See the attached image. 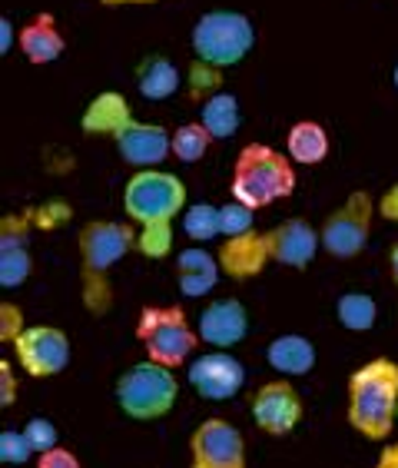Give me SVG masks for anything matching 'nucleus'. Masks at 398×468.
Returning a JSON list of instances; mask_svg holds the SVG:
<instances>
[{
	"instance_id": "nucleus-1",
	"label": "nucleus",
	"mask_w": 398,
	"mask_h": 468,
	"mask_svg": "<svg viewBox=\"0 0 398 468\" xmlns=\"http://www.w3.org/2000/svg\"><path fill=\"white\" fill-rule=\"evenodd\" d=\"M186 207V186L166 170H140L123 189V209L140 226V250L150 260H163L173 246V219Z\"/></svg>"
},
{
	"instance_id": "nucleus-2",
	"label": "nucleus",
	"mask_w": 398,
	"mask_h": 468,
	"mask_svg": "<svg viewBox=\"0 0 398 468\" xmlns=\"http://www.w3.org/2000/svg\"><path fill=\"white\" fill-rule=\"evenodd\" d=\"M83 133H103L113 140L117 154L130 166L153 170L173 154V133L160 123H143L130 113L123 93H100L80 120Z\"/></svg>"
},
{
	"instance_id": "nucleus-3",
	"label": "nucleus",
	"mask_w": 398,
	"mask_h": 468,
	"mask_svg": "<svg viewBox=\"0 0 398 468\" xmlns=\"http://www.w3.org/2000/svg\"><path fill=\"white\" fill-rule=\"evenodd\" d=\"M80 246V296L90 315H107L113 306V286H110V270L123 256L140 250V236L133 223H117V219H90L77 236Z\"/></svg>"
},
{
	"instance_id": "nucleus-4",
	"label": "nucleus",
	"mask_w": 398,
	"mask_h": 468,
	"mask_svg": "<svg viewBox=\"0 0 398 468\" xmlns=\"http://www.w3.org/2000/svg\"><path fill=\"white\" fill-rule=\"evenodd\" d=\"M345 422L369 441H382L398 425V362L369 359L349 376L345 386Z\"/></svg>"
},
{
	"instance_id": "nucleus-5",
	"label": "nucleus",
	"mask_w": 398,
	"mask_h": 468,
	"mask_svg": "<svg viewBox=\"0 0 398 468\" xmlns=\"http://www.w3.org/2000/svg\"><path fill=\"white\" fill-rule=\"evenodd\" d=\"M229 193L236 203L249 209L272 207L276 199H286L296 193V166L286 154L272 150L266 144H249L239 150L233 166Z\"/></svg>"
},
{
	"instance_id": "nucleus-6",
	"label": "nucleus",
	"mask_w": 398,
	"mask_h": 468,
	"mask_svg": "<svg viewBox=\"0 0 398 468\" xmlns=\"http://www.w3.org/2000/svg\"><path fill=\"white\" fill-rule=\"evenodd\" d=\"M256 47L253 20L239 10H209L193 27V54L209 70L236 67Z\"/></svg>"
},
{
	"instance_id": "nucleus-7",
	"label": "nucleus",
	"mask_w": 398,
	"mask_h": 468,
	"mask_svg": "<svg viewBox=\"0 0 398 468\" xmlns=\"http://www.w3.org/2000/svg\"><path fill=\"white\" fill-rule=\"evenodd\" d=\"M180 396V382L173 369L156 366V362H136L117 378V406L123 415L136 422H156L170 415Z\"/></svg>"
},
{
	"instance_id": "nucleus-8",
	"label": "nucleus",
	"mask_w": 398,
	"mask_h": 468,
	"mask_svg": "<svg viewBox=\"0 0 398 468\" xmlns=\"http://www.w3.org/2000/svg\"><path fill=\"white\" fill-rule=\"evenodd\" d=\"M136 339L143 343L150 362L166 369L186 366L199 346V333L180 306H146L136 323Z\"/></svg>"
},
{
	"instance_id": "nucleus-9",
	"label": "nucleus",
	"mask_w": 398,
	"mask_h": 468,
	"mask_svg": "<svg viewBox=\"0 0 398 468\" xmlns=\"http://www.w3.org/2000/svg\"><path fill=\"white\" fill-rule=\"evenodd\" d=\"M375 199L369 189H355L345 197L342 207H335L326 217L319 236H322V250L335 260H355L359 252L369 246L372 236V217H375Z\"/></svg>"
},
{
	"instance_id": "nucleus-10",
	"label": "nucleus",
	"mask_w": 398,
	"mask_h": 468,
	"mask_svg": "<svg viewBox=\"0 0 398 468\" xmlns=\"http://www.w3.org/2000/svg\"><path fill=\"white\" fill-rule=\"evenodd\" d=\"M14 356L27 376H60L70 366V335L54 325H27L14 343Z\"/></svg>"
},
{
	"instance_id": "nucleus-11",
	"label": "nucleus",
	"mask_w": 398,
	"mask_h": 468,
	"mask_svg": "<svg viewBox=\"0 0 398 468\" xmlns=\"http://www.w3.org/2000/svg\"><path fill=\"white\" fill-rule=\"evenodd\" d=\"M190 468H249L243 432L226 419H206L190 435Z\"/></svg>"
},
{
	"instance_id": "nucleus-12",
	"label": "nucleus",
	"mask_w": 398,
	"mask_h": 468,
	"mask_svg": "<svg viewBox=\"0 0 398 468\" xmlns=\"http://www.w3.org/2000/svg\"><path fill=\"white\" fill-rule=\"evenodd\" d=\"M253 422L272 439H286L296 432V425L302 422V396L292 386L289 378H272L256 388L253 396Z\"/></svg>"
},
{
	"instance_id": "nucleus-13",
	"label": "nucleus",
	"mask_w": 398,
	"mask_h": 468,
	"mask_svg": "<svg viewBox=\"0 0 398 468\" xmlns=\"http://www.w3.org/2000/svg\"><path fill=\"white\" fill-rule=\"evenodd\" d=\"M40 219V209L30 213H10L0 219V286L17 289L34 272V252H30V233Z\"/></svg>"
},
{
	"instance_id": "nucleus-14",
	"label": "nucleus",
	"mask_w": 398,
	"mask_h": 468,
	"mask_svg": "<svg viewBox=\"0 0 398 468\" xmlns=\"http://www.w3.org/2000/svg\"><path fill=\"white\" fill-rule=\"evenodd\" d=\"M186 378L196 388V396L209 399V402H223L246 386V369L229 352H203V356H196V362H190Z\"/></svg>"
},
{
	"instance_id": "nucleus-15",
	"label": "nucleus",
	"mask_w": 398,
	"mask_h": 468,
	"mask_svg": "<svg viewBox=\"0 0 398 468\" xmlns=\"http://www.w3.org/2000/svg\"><path fill=\"white\" fill-rule=\"evenodd\" d=\"M196 333L199 343L213 346V349H233L249 333V313L239 299H216L199 313Z\"/></svg>"
},
{
	"instance_id": "nucleus-16",
	"label": "nucleus",
	"mask_w": 398,
	"mask_h": 468,
	"mask_svg": "<svg viewBox=\"0 0 398 468\" xmlns=\"http://www.w3.org/2000/svg\"><path fill=\"white\" fill-rule=\"evenodd\" d=\"M269 246H272V262L289 266V270H306L309 262L316 260V252L322 250V236L309 219L292 217L269 229Z\"/></svg>"
},
{
	"instance_id": "nucleus-17",
	"label": "nucleus",
	"mask_w": 398,
	"mask_h": 468,
	"mask_svg": "<svg viewBox=\"0 0 398 468\" xmlns=\"http://www.w3.org/2000/svg\"><path fill=\"white\" fill-rule=\"evenodd\" d=\"M272 262V246L269 233H246L226 239L219 250V270L226 272L229 280H253Z\"/></svg>"
},
{
	"instance_id": "nucleus-18",
	"label": "nucleus",
	"mask_w": 398,
	"mask_h": 468,
	"mask_svg": "<svg viewBox=\"0 0 398 468\" xmlns=\"http://www.w3.org/2000/svg\"><path fill=\"white\" fill-rule=\"evenodd\" d=\"M219 282V260L203 246H190L176 256V286L186 299H203Z\"/></svg>"
},
{
	"instance_id": "nucleus-19",
	"label": "nucleus",
	"mask_w": 398,
	"mask_h": 468,
	"mask_svg": "<svg viewBox=\"0 0 398 468\" xmlns=\"http://www.w3.org/2000/svg\"><path fill=\"white\" fill-rule=\"evenodd\" d=\"M20 54L27 57L30 63L44 67V63H54L57 57L67 50V40L57 27L54 14H37L34 20H27V27L17 34Z\"/></svg>"
},
{
	"instance_id": "nucleus-20",
	"label": "nucleus",
	"mask_w": 398,
	"mask_h": 468,
	"mask_svg": "<svg viewBox=\"0 0 398 468\" xmlns=\"http://www.w3.org/2000/svg\"><path fill=\"white\" fill-rule=\"evenodd\" d=\"M266 362L279 376H309L316 369V346L306 335L286 333L266 346Z\"/></svg>"
},
{
	"instance_id": "nucleus-21",
	"label": "nucleus",
	"mask_w": 398,
	"mask_h": 468,
	"mask_svg": "<svg viewBox=\"0 0 398 468\" xmlns=\"http://www.w3.org/2000/svg\"><path fill=\"white\" fill-rule=\"evenodd\" d=\"M286 156L298 166H319L329 156V133L316 120H298L286 133Z\"/></svg>"
},
{
	"instance_id": "nucleus-22",
	"label": "nucleus",
	"mask_w": 398,
	"mask_h": 468,
	"mask_svg": "<svg viewBox=\"0 0 398 468\" xmlns=\"http://www.w3.org/2000/svg\"><path fill=\"white\" fill-rule=\"evenodd\" d=\"M136 90L143 93L146 100H170L173 93L180 90V70L170 57L150 54L140 67H136Z\"/></svg>"
},
{
	"instance_id": "nucleus-23",
	"label": "nucleus",
	"mask_w": 398,
	"mask_h": 468,
	"mask_svg": "<svg viewBox=\"0 0 398 468\" xmlns=\"http://www.w3.org/2000/svg\"><path fill=\"white\" fill-rule=\"evenodd\" d=\"M199 123L206 126L213 140H229V136L239 130V123H243L239 100L226 90L209 93V97L203 100V110H199Z\"/></svg>"
},
{
	"instance_id": "nucleus-24",
	"label": "nucleus",
	"mask_w": 398,
	"mask_h": 468,
	"mask_svg": "<svg viewBox=\"0 0 398 468\" xmlns=\"http://www.w3.org/2000/svg\"><path fill=\"white\" fill-rule=\"evenodd\" d=\"M335 319L342 323L349 333H369L375 319H379V306L369 292H342L335 303Z\"/></svg>"
},
{
	"instance_id": "nucleus-25",
	"label": "nucleus",
	"mask_w": 398,
	"mask_h": 468,
	"mask_svg": "<svg viewBox=\"0 0 398 468\" xmlns=\"http://www.w3.org/2000/svg\"><path fill=\"white\" fill-rule=\"evenodd\" d=\"M213 136L203 123H183L173 130V156L180 163H196L209 154Z\"/></svg>"
},
{
	"instance_id": "nucleus-26",
	"label": "nucleus",
	"mask_w": 398,
	"mask_h": 468,
	"mask_svg": "<svg viewBox=\"0 0 398 468\" xmlns=\"http://www.w3.org/2000/svg\"><path fill=\"white\" fill-rule=\"evenodd\" d=\"M183 233L190 236L193 243H209V239H216L223 233V226H219V207L213 203H196L183 213Z\"/></svg>"
},
{
	"instance_id": "nucleus-27",
	"label": "nucleus",
	"mask_w": 398,
	"mask_h": 468,
	"mask_svg": "<svg viewBox=\"0 0 398 468\" xmlns=\"http://www.w3.org/2000/svg\"><path fill=\"white\" fill-rule=\"evenodd\" d=\"M219 226H223V236L226 239H236V236H246L256 229V209L243 207V203H226L219 207Z\"/></svg>"
},
{
	"instance_id": "nucleus-28",
	"label": "nucleus",
	"mask_w": 398,
	"mask_h": 468,
	"mask_svg": "<svg viewBox=\"0 0 398 468\" xmlns=\"http://www.w3.org/2000/svg\"><path fill=\"white\" fill-rule=\"evenodd\" d=\"M20 432L27 435V441H30V449L37 452V455H47V452H54V449H60L57 445V439H60V432H57V425L50 422V419H44V415H37V419H30Z\"/></svg>"
},
{
	"instance_id": "nucleus-29",
	"label": "nucleus",
	"mask_w": 398,
	"mask_h": 468,
	"mask_svg": "<svg viewBox=\"0 0 398 468\" xmlns=\"http://www.w3.org/2000/svg\"><path fill=\"white\" fill-rule=\"evenodd\" d=\"M30 455H34V449H30L27 435L17 432V429H4L0 432V462L4 465H24Z\"/></svg>"
},
{
	"instance_id": "nucleus-30",
	"label": "nucleus",
	"mask_w": 398,
	"mask_h": 468,
	"mask_svg": "<svg viewBox=\"0 0 398 468\" xmlns=\"http://www.w3.org/2000/svg\"><path fill=\"white\" fill-rule=\"evenodd\" d=\"M24 329H27V325H24L20 309L4 303V306H0V343H17V335L24 333Z\"/></svg>"
},
{
	"instance_id": "nucleus-31",
	"label": "nucleus",
	"mask_w": 398,
	"mask_h": 468,
	"mask_svg": "<svg viewBox=\"0 0 398 468\" xmlns=\"http://www.w3.org/2000/svg\"><path fill=\"white\" fill-rule=\"evenodd\" d=\"M14 402H17V376L10 369V362L4 359L0 362V406L10 409Z\"/></svg>"
},
{
	"instance_id": "nucleus-32",
	"label": "nucleus",
	"mask_w": 398,
	"mask_h": 468,
	"mask_svg": "<svg viewBox=\"0 0 398 468\" xmlns=\"http://www.w3.org/2000/svg\"><path fill=\"white\" fill-rule=\"evenodd\" d=\"M37 468H80V459L70 449H54L47 455H37Z\"/></svg>"
},
{
	"instance_id": "nucleus-33",
	"label": "nucleus",
	"mask_w": 398,
	"mask_h": 468,
	"mask_svg": "<svg viewBox=\"0 0 398 468\" xmlns=\"http://www.w3.org/2000/svg\"><path fill=\"white\" fill-rule=\"evenodd\" d=\"M379 213L398 226V183H395V186L385 189V193H382V199H379Z\"/></svg>"
},
{
	"instance_id": "nucleus-34",
	"label": "nucleus",
	"mask_w": 398,
	"mask_h": 468,
	"mask_svg": "<svg viewBox=\"0 0 398 468\" xmlns=\"http://www.w3.org/2000/svg\"><path fill=\"white\" fill-rule=\"evenodd\" d=\"M375 468H398V441H392V445H385V449H382Z\"/></svg>"
},
{
	"instance_id": "nucleus-35",
	"label": "nucleus",
	"mask_w": 398,
	"mask_h": 468,
	"mask_svg": "<svg viewBox=\"0 0 398 468\" xmlns=\"http://www.w3.org/2000/svg\"><path fill=\"white\" fill-rule=\"evenodd\" d=\"M0 30H4V40H0V54H7V50H10V40H14V27H10L7 17H0Z\"/></svg>"
},
{
	"instance_id": "nucleus-36",
	"label": "nucleus",
	"mask_w": 398,
	"mask_h": 468,
	"mask_svg": "<svg viewBox=\"0 0 398 468\" xmlns=\"http://www.w3.org/2000/svg\"><path fill=\"white\" fill-rule=\"evenodd\" d=\"M389 270H392V282L398 286V243L392 246V252H389Z\"/></svg>"
},
{
	"instance_id": "nucleus-37",
	"label": "nucleus",
	"mask_w": 398,
	"mask_h": 468,
	"mask_svg": "<svg viewBox=\"0 0 398 468\" xmlns=\"http://www.w3.org/2000/svg\"><path fill=\"white\" fill-rule=\"evenodd\" d=\"M103 7H127V4H156V0H100Z\"/></svg>"
},
{
	"instance_id": "nucleus-38",
	"label": "nucleus",
	"mask_w": 398,
	"mask_h": 468,
	"mask_svg": "<svg viewBox=\"0 0 398 468\" xmlns=\"http://www.w3.org/2000/svg\"><path fill=\"white\" fill-rule=\"evenodd\" d=\"M392 83H395V90H398V63H395V70H392Z\"/></svg>"
}]
</instances>
